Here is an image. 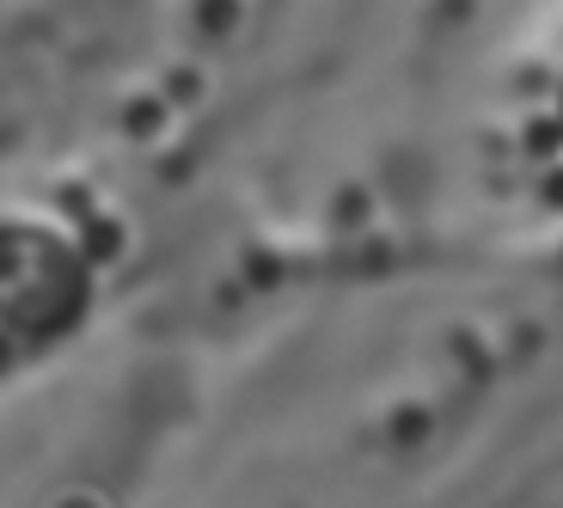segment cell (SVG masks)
Instances as JSON below:
<instances>
[{
	"label": "cell",
	"mask_w": 563,
	"mask_h": 508,
	"mask_svg": "<svg viewBox=\"0 0 563 508\" xmlns=\"http://www.w3.org/2000/svg\"><path fill=\"white\" fill-rule=\"evenodd\" d=\"M527 147H533L539 159H551L563 147V123H533V129H527Z\"/></svg>",
	"instance_id": "cell-3"
},
{
	"label": "cell",
	"mask_w": 563,
	"mask_h": 508,
	"mask_svg": "<svg viewBox=\"0 0 563 508\" xmlns=\"http://www.w3.org/2000/svg\"><path fill=\"white\" fill-rule=\"evenodd\" d=\"M74 300H80V276L56 245L0 233V312H13L25 331H49L74 312Z\"/></svg>",
	"instance_id": "cell-1"
},
{
	"label": "cell",
	"mask_w": 563,
	"mask_h": 508,
	"mask_svg": "<svg viewBox=\"0 0 563 508\" xmlns=\"http://www.w3.org/2000/svg\"><path fill=\"white\" fill-rule=\"evenodd\" d=\"M202 25L227 31V25H233V0H202Z\"/></svg>",
	"instance_id": "cell-4"
},
{
	"label": "cell",
	"mask_w": 563,
	"mask_h": 508,
	"mask_svg": "<svg viewBox=\"0 0 563 508\" xmlns=\"http://www.w3.org/2000/svg\"><path fill=\"white\" fill-rule=\"evenodd\" d=\"M117 257V227H86V264Z\"/></svg>",
	"instance_id": "cell-2"
},
{
	"label": "cell",
	"mask_w": 563,
	"mask_h": 508,
	"mask_svg": "<svg viewBox=\"0 0 563 508\" xmlns=\"http://www.w3.org/2000/svg\"><path fill=\"white\" fill-rule=\"evenodd\" d=\"M539 197H545V209H563V166H551V172H545Z\"/></svg>",
	"instance_id": "cell-5"
},
{
	"label": "cell",
	"mask_w": 563,
	"mask_h": 508,
	"mask_svg": "<svg viewBox=\"0 0 563 508\" xmlns=\"http://www.w3.org/2000/svg\"><path fill=\"white\" fill-rule=\"evenodd\" d=\"M7 355H13V338H0V362H7Z\"/></svg>",
	"instance_id": "cell-6"
}]
</instances>
